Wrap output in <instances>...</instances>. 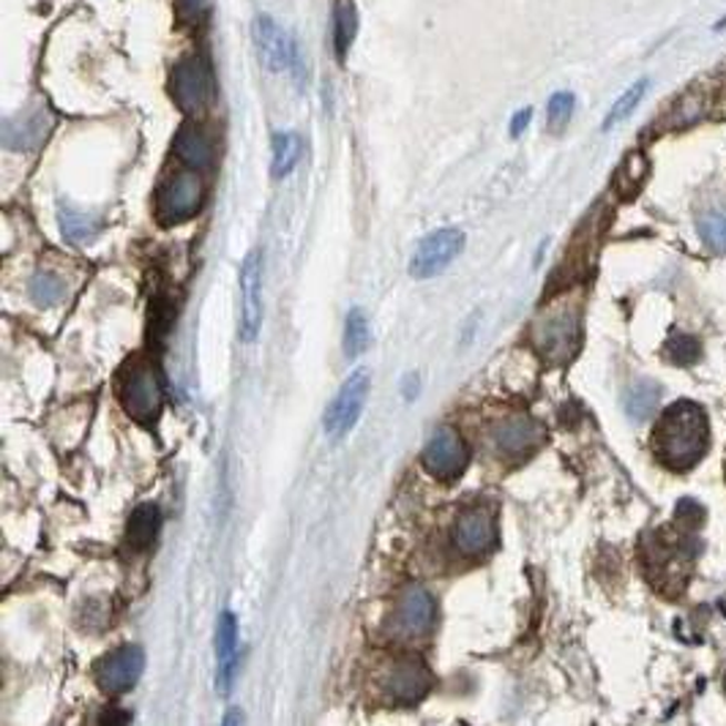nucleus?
<instances>
[{
	"mask_svg": "<svg viewBox=\"0 0 726 726\" xmlns=\"http://www.w3.org/2000/svg\"><path fill=\"white\" fill-rule=\"evenodd\" d=\"M203 9H205V0H178L181 20H197Z\"/></svg>",
	"mask_w": 726,
	"mask_h": 726,
	"instance_id": "obj_33",
	"label": "nucleus"
},
{
	"mask_svg": "<svg viewBox=\"0 0 726 726\" xmlns=\"http://www.w3.org/2000/svg\"><path fill=\"white\" fill-rule=\"evenodd\" d=\"M696 552H699V544H696L694 535L675 533L669 535L666 530L655 533L653 539H647L645 549V563L651 569L653 582H661V587L666 590V584L672 582L675 593H683L686 587V576L691 563H694Z\"/></svg>",
	"mask_w": 726,
	"mask_h": 726,
	"instance_id": "obj_3",
	"label": "nucleus"
},
{
	"mask_svg": "<svg viewBox=\"0 0 726 726\" xmlns=\"http://www.w3.org/2000/svg\"><path fill=\"white\" fill-rule=\"evenodd\" d=\"M216 688L218 694H229L238 666V620L233 612H224L216 623Z\"/></svg>",
	"mask_w": 726,
	"mask_h": 726,
	"instance_id": "obj_18",
	"label": "nucleus"
},
{
	"mask_svg": "<svg viewBox=\"0 0 726 726\" xmlns=\"http://www.w3.org/2000/svg\"><path fill=\"white\" fill-rule=\"evenodd\" d=\"M61 233L69 244H88L99 233V218L82 211L63 208L61 211Z\"/></svg>",
	"mask_w": 726,
	"mask_h": 726,
	"instance_id": "obj_24",
	"label": "nucleus"
},
{
	"mask_svg": "<svg viewBox=\"0 0 726 726\" xmlns=\"http://www.w3.org/2000/svg\"><path fill=\"white\" fill-rule=\"evenodd\" d=\"M173 151L188 170H208L216 159V140L203 123H186L175 134Z\"/></svg>",
	"mask_w": 726,
	"mask_h": 726,
	"instance_id": "obj_17",
	"label": "nucleus"
},
{
	"mask_svg": "<svg viewBox=\"0 0 726 726\" xmlns=\"http://www.w3.org/2000/svg\"><path fill=\"white\" fill-rule=\"evenodd\" d=\"M574 93L569 91H560L554 93L552 99H549L546 104V123H549V132H563L565 126H569L571 121V112H574Z\"/></svg>",
	"mask_w": 726,
	"mask_h": 726,
	"instance_id": "obj_29",
	"label": "nucleus"
},
{
	"mask_svg": "<svg viewBox=\"0 0 726 726\" xmlns=\"http://www.w3.org/2000/svg\"><path fill=\"white\" fill-rule=\"evenodd\" d=\"M300 159V137L295 132H279L274 137V164H270V173L274 178H287L295 167H298Z\"/></svg>",
	"mask_w": 726,
	"mask_h": 726,
	"instance_id": "obj_22",
	"label": "nucleus"
},
{
	"mask_svg": "<svg viewBox=\"0 0 726 726\" xmlns=\"http://www.w3.org/2000/svg\"><path fill=\"white\" fill-rule=\"evenodd\" d=\"M205 200V183L197 170H181L156 188V218L167 227L188 222Z\"/></svg>",
	"mask_w": 726,
	"mask_h": 726,
	"instance_id": "obj_4",
	"label": "nucleus"
},
{
	"mask_svg": "<svg viewBox=\"0 0 726 726\" xmlns=\"http://www.w3.org/2000/svg\"><path fill=\"white\" fill-rule=\"evenodd\" d=\"M358 33V11L352 0H336L334 9V50L339 61H345Z\"/></svg>",
	"mask_w": 726,
	"mask_h": 726,
	"instance_id": "obj_21",
	"label": "nucleus"
},
{
	"mask_svg": "<svg viewBox=\"0 0 726 726\" xmlns=\"http://www.w3.org/2000/svg\"><path fill=\"white\" fill-rule=\"evenodd\" d=\"M388 696L399 705H416L432 688V675L418 658H405L393 664V669L386 677Z\"/></svg>",
	"mask_w": 726,
	"mask_h": 726,
	"instance_id": "obj_16",
	"label": "nucleus"
},
{
	"mask_svg": "<svg viewBox=\"0 0 726 726\" xmlns=\"http://www.w3.org/2000/svg\"><path fill=\"white\" fill-rule=\"evenodd\" d=\"M677 524H681L683 530H696L702 522H705V509H702L696 500H681L677 503Z\"/></svg>",
	"mask_w": 726,
	"mask_h": 726,
	"instance_id": "obj_32",
	"label": "nucleus"
},
{
	"mask_svg": "<svg viewBox=\"0 0 726 726\" xmlns=\"http://www.w3.org/2000/svg\"><path fill=\"white\" fill-rule=\"evenodd\" d=\"M50 129H52L50 112L33 110V112H25V115L14 117V121H6L3 140L11 151H33V147L44 143Z\"/></svg>",
	"mask_w": 726,
	"mask_h": 726,
	"instance_id": "obj_19",
	"label": "nucleus"
},
{
	"mask_svg": "<svg viewBox=\"0 0 726 726\" xmlns=\"http://www.w3.org/2000/svg\"><path fill=\"white\" fill-rule=\"evenodd\" d=\"M159 530H162V511H159V505L153 503L137 505L132 517H129V528H126L129 546L137 549V552L151 549L153 541H156Z\"/></svg>",
	"mask_w": 726,
	"mask_h": 726,
	"instance_id": "obj_20",
	"label": "nucleus"
},
{
	"mask_svg": "<svg viewBox=\"0 0 726 726\" xmlns=\"http://www.w3.org/2000/svg\"><path fill=\"white\" fill-rule=\"evenodd\" d=\"M421 459L423 468L432 472L434 478H440V481H453V478L462 476L464 468H468L470 451L457 429L442 427L429 437Z\"/></svg>",
	"mask_w": 726,
	"mask_h": 726,
	"instance_id": "obj_9",
	"label": "nucleus"
},
{
	"mask_svg": "<svg viewBox=\"0 0 726 726\" xmlns=\"http://www.w3.org/2000/svg\"><path fill=\"white\" fill-rule=\"evenodd\" d=\"M121 401L123 410L140 423H151L159 416L164 401V388L156 369L145 361L129 364L121 380Z\"/></svg>",
	"mask_w": 726,
	"mask_h": 726,
	"instance_id": "obj_6",
	"label": "nucleus"
},
{
	"mask_svg": "<svg viewBox=\"0 0 726 726\" xmlns=\"http://www.w3.org/2000/svg\"><path fill=\"white\" fill-rule=\"evenodd\" d=\"M145 653L140 645H121L96 664V683L110 694H123L143 677Z\"/></svg>",
	"mask_w": 726,
	"mask_h": 726,
	"instance_id": "obj_10",
	"label": "nucleus"
},
{
	"mask_svg": "<svg viewBox=\"0 0 726 726\" xmlns=\"http://www.w3.org/2000/svg\"><path fill=\"white\" fill-rule=\"evenodd\" d=\"M241 293H244V306H241V339L255 341L259 334V323H263V259L259 252H249L241 265Z\"/></svg>",
	"mask_w": 726,
	"mask_h": 726,
	"instance_id": "obj_14",
	"label": "nucleus"
},
{
	"mask_svg": "<svg viewBox=\"0 0 726 726\" xmlns=\"http://www.w3.org/2000/svg\"><path fill=\"white\" fill-rule=\"evenodd\" d=\"M434 625V599L427 587L412 584L401 593L397 612H393V631L405 640L427 636Z\"/></svg>",
	"mask_w": 726,
	"mask_h": 726,
	"instance_id": "obj_12",
	"label": "nucleus"
},
{
	"mask_svg": "<svg viewBox=\"0 0 726 726\" xmlns=\"http://www.w3.org/2000/svg\"><path fill=\"white\" fill-rule=\"evenodd\" d=\"M464 249V233L457 227H442L434 229L432 235L418 244L416 255L410 259V274L416 279H432V276L442 274L453 259L459 257V252Z\"/></svg>",
	"mask_w": 726,
	"mask_h": 726,
	"instance_id": "obj_7",
	"label": "nucleus"
},
{
	"mask_svg": "<svg viewBox=\"0 0 726 726\" xmlns=\"http://www.w3.org/2000/svg\"><path fill=\"white\" fill-rule=\"evenodd\" d=\"M235 722H244V718H241V713H229V716H227V724H235Z\"/></svg>",
	"mask_w": 726,
	"mask_h": 726,
	"instance_id": "obj_35",
	"label": "nucleus"
},
{
	"mask_svg": "<svg viewBox=\"0 0 726 726\" xmlns=\"http://www.w3.org/2000/svg\"><path fill=\"white\" fill-rule=\"evenodd\" d=\"M699 356H702V347L694 336L675 334L669 341H666V358H669L672 364L691 366L699 361Z\"/></svg>",
	"mask_w": 726,
	"mask_h": 726,
	"instance_id": "obj_30",
	"label": "nucleus"
},
{
	"mask_svg": "<svg viewBox=\"0 0 726 726\" xmlns=\"http://www.w3.org/2000/svg\"><path fill=\"white\" fill-rule=\"evenodd\" d=\"M489 437H492V446L498 448L500 457L524 459L544 442V427L528 416H511L494 423Z\"/></svg>",
	"mask_w": 726,
	"mask_h": 726,
	"instance_id": "obj_11",
	"label": "nucleus"
},
{
	"mask_svg": "<svg viewBox=\"0 0 726 726\" xmlns=\"http://www.w3.org/2000/svg\"><path fill=\"white\" fill-rule=\"evenodd\" d=\"M498 544V528H494V517L483 509H470L459 517L457 528H453V546L464 558H481V554L492 552Z\"/></svg>",
	"mask_w": 726,
	"mask_h": 726,
	"instance_id": "obj_13",
	"label": "nucleus"
},
{
	"mask_svg": "<svg viewBox=\"0 0 726 726\" xmlns=\"http://www.w3.org/2000/svg\"><path fill=\"white\" fill-rule=\"evenodd\" d=\"M252 37H255V47L259 63H263L268 72H285V69L293 67L295 61V44L293 39L270 20L268 14L257 17L255 28H252Z\"/></svg>",
	"mask_w": 726,
	"mask_h": 726,
	"instance_id": "obj_15",
	"label": "nucleus"
},
{
	"mask_svg": "<svg viewBox=\"0 0 726 726\" xmlns=\"http://www.w3.org/2000/svg\"><path fill=\"white\" fill-rule=\"evenodd\" d=\"M724 691H726V672H724Z\"/></svg>",
	"mask_w": 726,
	"mask_h": 726,
	"instance_id": "obj_36",
	"label": "nucleus"
},
{
	"mask_svg": "<svg viewBox=\"0 0 726 726\" xmlns=\"http://www.w3.org/2000/svg\"><path fill=\"white\" fill-rule=\"evenodd\" d=\"M699 233L713 252L726 255V214L724 211H716V214H707L705 218H702Z\"/></svg>",
	"mask_w": 726,
	"mask_h": 726,
	"instance_id": "obj_31",
	"label": "nucleus"
},
{
	"mask_svg": "<svg viewBox=\"0 0 726 726\" xmlns=\"http://www.w3.org/2000/svg\"><path fill=\"white\" fill-rule=\"evenodd\" d=\"M647 85H651V82H647V80H640V82H634V85H631L628 91H625L623 96L617 99V102H615V108L610 110V115H606V121H604V129H612V126H617L620 121H625V117H628L631 112L636 110V104L642 102V96H645Z\"/></svg>",
	"mask_w": 726,
	"mask_h": 726,
	"instance_id": "obj_27",
	"label": "nucleus"
},
{
	"mask_svg": "<svg viewBox=\"0 0 726 726\" xmlns=\"http://www.w3.org/2000/svg\"><path fill=\"white\" fill-rule=\"evenodd\" d=\"M170 93H173V102L183 112H188V115L208 108L216 96V80L208 58H183L178 67L173 69V76H170Z\"/></svg>",
	"mask_w": 726,
	"mask_h": 726,
	"instance_id": "obj_5",
	"label": "nucleus"
},
{
	"mask_svg": "<svg viewBox=\"0 0 726 726\" xmlns=\"http://www.w3.org/2000/svg\"><path fill=\"white\" fill-rule=\"evenodd\" d=\"M530 341L549 364H569L582 345V309L571 298L554 300L530 326Z\"/></svg>",
	"mask_w": 726,
	"mask_h": 726,
	"instance_id": "obj_2",
	"label": "nucleus"
},
{
	"mask_svg": "<svg viewBox=\"0 0 726 726\" xmlns=\"http://www.w3.org/2000/svg\"><path fill=\"white\" fill-rule=\"evenodd\" d=\"M647 178V159L642 153H631L625 156V162L620 164L617 175H615V186L620 192V197H631V194L640 192V186Z\"/></svg>",
	"mask_w": 726,
	"mask_h": 726,
	"instance_id": "obj_26",
	"label": "nucleus"
},
{
	"mask_svg": "<svg viewBox=\"0 0 726 726\" xmlns=\"http://www.w3.org/2000/svg\"><path fill=\"white\" fill-rule=\"evenodd\" d=\"M366 397H369V371L366 369H356L350 377L345 380V386L339 388L334 401L328 405L326 418V434L330 437H341L350 432L356 427V421L361 418Z\"/></svg>",
	"mask_w": 726,
	"mask_h": 726,
	"instance_id": "obj_8",
	"label": "nucleus"
},
{
	"mask_svg": "<svg viewBox=\"0 0 726 726\" xmlns=\"http://www.w3.org/2000/svg\"><path fill=\"white\" fill-rule=\"evenodd\" d=\"M371 339V328H369V317L364 315V309H350L347 311L345 320V356L347 358H358L364 356V350L369 347Z\"/></svg>",
	"mask_w": 726,
	"mask_h": 726,
	"instance_id": "obj_25",
	"label": "nucleus"
},
{
	"mask_svg": "<svg viewBox=\"0 0 726 726\" xmlns=\"http://www.w3.org/2000/svg\"><path fill=\"white\" fill-rule=\"evenodd\" d=\"M530 117H533V110H519L517 115H513V121H511V137H519V134L524 132V129H528V123H530Z\"/></svg>",
	"mask_w": 726,
	"mask_h": 726,
	"instance_id": "obj_34",
	"label": "nucleus"
},
{
	"mask_svg": "<svg viewBox=\"0 0 726 726\" xmlns=\"http://www.w3.org/2000/svg\"><path fill=\"white\" fill-rule=\"evenodd\" d=\"M63 282L55 274H37L31 279V295L39 306H55L63 300Z\"/></svg>",
	"mask_w": 726,
	"mask_h": 726,
	"instance_id": "obj_28",
	"label": "nucleus"
},
{
	"mask_svg": "<svg viewBox=\"0 0 726 726\" xmlns=\"http://www.w3.org/2000/svg\"><path fill=\"white\" fill-rule=\"evenodd\" d=\"M658 399L661 388L655 386V382L642 380L625 393V412H628V418H634V421H647L655 412V407H658Z\"/></svg>",
	"mask_w": 726,
	"mask_h": 726,
	"instance_id": "obj_23",
	"label": "nucleus"
},
{
	"mask_svg": "<svg viewBox=\"0 0 726 726\" xmlns=\"http://www.w3.org/2000/svg\"><path fill=\"white\" fill-rule=\"evenodd\" d=\"M707 416L694 401H677L661 416L655 429V453L669 470H688L707 451Z\"/></svg>",
	"mask_w": 726,
	"mask_h": 726,
	"instance_id": "obj_1",
	"label": "nucleus"
}]
</instances>
